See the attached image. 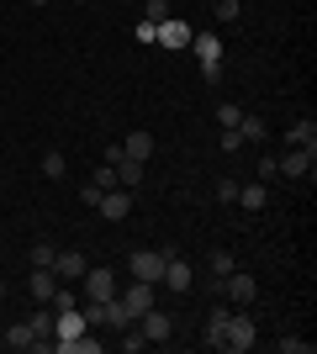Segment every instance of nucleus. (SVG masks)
Instances as JSON below:
<instances>
[{
    "label": "nucleus",
    "instance_id": "obj_22",
    "mask_svg": "<svg viewBox=\"0 0 317 354\" xmlns=\"http://www.w3.org/2000/svg\"><path fill=\"white\" fill-rule=\"evenodd\" d=\"M275 349H280V354H312V339H302V333H280Z\"/></svg>",
    "mask_w": 317,
    "mask_h": 354
},
{
    "label": "nucleus",
    "instance_id": "obj_16",
    "mask_svg": "<svg viewBox=\"0 0 317 354\" xmlns=\"http://www.w3.org/2000/svg\"><path fill=\"white\" fill-rule=\"evenodd\" d=\"M206 270H211V281H222V275H233V270H238V259H233L227 249H211V254H206Z\"/></svg>",
    "mask_w": 317,
    "mask_h": 354
},
{
    "label": "nucleus",
    "instance_id": "obj_3",
    "mask_svg": "<svg viewBox=\"0 0 317 354\" xmlns=\"http://www.w3.org/2000/svg\"><path fill=\"white\" fill-rule=\"evenodd\" d=\"M117 301L127 307V317L137 323V317H143L148 307H159V286H153V281H133L127 291H117Z\"/></svg>",
    "mask_w": 317,
    "mask_h": 354
},
{
    "label": "nucleus",
    "instance_id": "obj_32",
    "mask_svg": "<svg viewBox=\"0 0 317 354\" xmlns=\"http://www.w3.org/2000/svg\"><path fill=\"white\" fill-rule=\"evenodd\" d=\"M27 6H48V0H27Z\"/></svg>",
    "mask_w": 317,
    "mask_h": 354
},
{
    "label": "nucleus",
    "instance_id": "obj_5",
    "mask_svg": "<svg viewBox=\"0 0 317 354\" xmlns=\"http://www.w3.org/2000/svg\"><path fill=\"white\" fill-rule=\"evenodd\" d=\"M191 48H196V59H201V74H206V80H217V74H222V37L196 32V37H191Z\"/></svg>",
    "mask_w": 317,
    "mask_h": 354
},
{
    "label": "nucleus",
    "instance_id": "obj_12",
    "mask_svg": "<svg viewBox=\"0 0 317 354\" xmlns=\"http://www.w3.org/2000/svg\"><path fill=\"white\" fill-rule=\"evenodd\" d=\"M159 286H169V291H191V265H185L180 254H169V259H164V275H159Z\"/></svg>",
    "mask_w": 317,
    "mask_h": 354
},
{
    "label": "nucleus",
    "instance_id": "obj_13",
    "mask_svg": "<svg viewBox=\"0 0 317 354\" xmlns=\"http://www.w3.org/2000/svg\"><path fill=\"white\" fill-rule=\"evenodd\" d=\"M27 291H32V301H37V307H48V301H53V291H59V275H53V270H32Z\"/></svg>",
    "mask_w": 317,
    "mask_h": 354
},
{
    "label": "nucleus",
    "instance_id": "obj_1",
    "mask_svg": "<svg viewBox=\"0 0 317 354\" xmlns=\"http://www.w3.org/2000/svg\"><path fill=\"white\" fill-rule=\"evenodd\" d=\"M254 344H259V328H254V317H249V312H227L222 349H233V354H249Z\"/></svg>",
    "mask_w": 317,
    "mask_h": 354
},
{
    "label": "nucleus",
    "instance_id": "obj_14",
    "mask_svg": "<svg viewBox=\"0 0 317 354\" xmlns=\"http://www.w3.org/2000/svg\"><path fill=\"white\" fill-rule=\"evenodd\" d=\"M53 275H59V281H79V275H85V254L59 249V259H53Z\"/></svg>",
    "mask_w": 317,
    "mask_h": 354
},
{
    "label": "nucleus",
    "instance_id": "obj_4",
    "mask_svg": "<svg viewBox=\"0 0 317 354\" xmlns=\"http://www.w3.org/2000/svg\"><path fill=\"white\" fill-rule=\"evenodd\" d=\"M164 259H169V249H137L133 259H127V270H133V281H153V286H159Z\"/></svg>",
    "mask_w": 317,
    "mask_h": 354
},
{
    "label": "nucleus",
    "instance_id": "obj_8",
    "mask_svg": "<svg viewBox=\"0 0 317 354\" xmlns=\"http://www.w3.org/2000/svg\"><path fill=\"white\" fill-rule=\"evenodd\" d=\"M137 333H143V339H148V344H164L169 333H175V317H169L164 307H148V312H143V317H137Z\"/></svg>",
    "mask_w": 317,
    "mask_h": 354
},
{
    "label": "nucleus",
    "instance_id": "obj_19",
    "mask_svg": "<svg viewBox=\"0 0 317 354\" xmlns=\"http://www.w3.org/2000/svg\"><path fill=\"white\" fill-rule=\"evenodd\" d=\"M286 143L291 148H317V122H296V127L286 133Z\"/></svg>",
    "mask_w": 317,
    "mask_h": 354
},
{
    "label": "nucleus",
    "instance_id": "obj_11",
    "mask_svg": "<svg viewBox=\"0 0 317 354\" xmlns=\"http://www.w3.org/2000/svg\"><path fill=\"white\" fill-rule=\"evenodd\" d=\"M85 328H90V323H85V312H79V307H59V312H53V339H75V333H85Z\"/></svg>",
    "mask_w": 317,
    "mask_h": 354
},
{
    "label": "nucleus",
    "instance_id": "obj_10",
    "mask_svg": "<svg viewBox=\"0 0 317 354\" xmlns=\"http://www.w3.org/2000/svg\"><path fill=\"white\" fill-rule=\"evenodd\" d=\"M191 37H196V32L185 27V21H175V16H164L159 32H153V43H159V48H191Z\"/></svg>",
    "mask_w": 317,
    "mask_h": 354
},
{
    "label": "nucleus",
    "instance_id": "obj_15",
    "mask_svg": "<svg viewBox=\"0 0 317 354\" xmlns=\"http://www.w3.org/2000/svg\"><path fill=\"white\" fill-rule=\"evenodd\" d=\"M122 153H127V159H137V164H148V159H153V133H143V127H137V133H127Z\"/></svg>",
    "mask_w": 317,
    "mask_h": 354
},
{
    "label": "nucleus",
    "instance_id": "obj_33",
    "mask_svg": "<svg viewBox=\"0 0 317 354\" xmlns=\"http://www.w3.org/2000/svg\"><path fill=\"white\" fill-rule=\"evenodd\" d=\"M0 296H6V281H0Z\"/></svg>",
    "mask_w": 317,
    "mask_h": 354
},
{
    "label": "nucleus",
    "instance_id": "obj_27",
    "mask_svg": "<svg viewBox=\"0 0 317 354\" xmlns=\"http://www.w3.org/2000/svg\"><path fill=\"white\" fill-rule=\"evenodd\" d=\"M6 339H11V349H32V344H37V339H32V328H27V323H16L11 333H6Z\"/></svg>",
    "mask_w": 317,
    "mask_h": 354
},
{
    "label": "nucleus",
    "instance_id": "obj_17",
    "mask_svg": "<svg viewBox=\"0 0 317 354\" xmlns=\"http://www.w3.org/2000/svg\"><path fill=\"white\" fill-rule=\"evenodd\" d=\"M117 185H122V191H137V185H143V164H137V159H122L117 164Z\"/></svg>",
    "mask_w": 317,
    "mask_h": 354
},
{
    "label": "nucleus",
    "instance_id": "obj_21",
    "mask_svg": "<svg viewBox=\"0 0 317 354\" xmlns=\"http://www.w3.org/2000/svg\"><path fill=\"white\" fill-rule=\"evenodd\" d=\"M238 207H249V212L265 207V180H254V185H238Z\"/></svg>",
    "mask_w": 317,
    "mask_h": 354
},
{
    "label": "nucleus",
    "instance_id": "obj_24",
    "mask_svg": "<svg viewBox=\"0 0 317 354\" xmlns=\"http://www.w3.org/2000/svg\"><path fill=\"white\" fill-rule=\"evenodd\" d=\"M64 169H69V164H64V153H59V148H48V153H43V175H48V180H64Z\"/></svg>",
    "mask_w": 317,
    "mask_h": 354
},
{
    "label": "nucleus",
    "instance_id": "obj_20",
    "mask_svg": "<svg viewBox=\"0 0 317 354\" xmlns=\"http://www.w3.org/2000/svg\"><path fill=\"white\" fill-rule=\"evenodd\" d=\"M238 138H243V143H265V117H249V111H243Z\"/></svg>",
    "mask_w": 317,
    "mask_h": 354
},
{
    "label": "nucleus",
    "instance_id": "obj_18",
    "mask_svg": "<svg viewBox=\"0 0 317 354\" xmlns=\"http://www.w3.org/2000/svg\"><path fill=\"white\" fill-rule=\"evenodd\" d=\"M222 328H227V307H211L206 312V344L211 349H222Z\"/></svg>",
    "mask_w": 317,
    "mask_h": 354
},
{
    "label": "nucleus",
    "instance_id": "obj_23",
    "mask_svg": "<svg viewBox=\"0 0 317 354\" xmlns=\"http://www.w3.org/2000/svg\"><path fill=\"white\" fill-rule=\"evenodd\" d=\"M32 270H53V259H59V249H53V243H32Z\"/></svg>",
    "mask_w": 317,
    "mask_h": 354
},
{
    "label": "nucleus",
    "instance_id": "obj_9",
    "mask_svg": "<svg viewBox=\"0 0 317 354\" xmlns=\"http://www.w3.org/2000/svg\"><path fill=\"white\" fill-rule=\"evenodd\" d=\"M95 212H101L106 222H122L127 212H133V191H122V185H111V191H101V201H95Z\"/></svg>",
    "mask_w": 317,
    "mask_h": 354
},
{
    "label": "nucleus",
    "instance_id": "obj_2",
    "mask_svg": "<svg viewBox=\"0 0 317 354\" xmlns=\"http://www.w3.org/2000/svg\"><path fill=\"white\" fill-rule=\"evenodd\" d=\"M85 301H111L117 296V270L111 265H85Z\"/></svg>",
    "mask_w": 317,
    "mask_h": 354
},
{
    "label": "nucleus",
    "instance_id": "obj_29",
    "mask_svg": "<svg viewBox=\"0 0 317 354\" xmlns=\"http://www.w3.org/2000/svg\"><path fill=\"white\" fill-rule=\"evenodd\" d=\"M243 148V138H238V127H222V153H238Z\"/></svg>",
    "mask_w": 317,
    "mask_h": 354
},
{
    "label": "nucleus",
    "instance_id": "obj_7",
    "mask_svg": "<svg viewBox=\"0 0 317 354\" xmlns=\"http://www.w3.org/2000/svg\"><path fill=\"white\" fill-rule=\"evenodd\" d=\"M275 169L286 180H312L317 175V148H291L286 159H275Z\"/></svg>",
    "mask_w": 317,
    "mask_h": 354
},
{
    "label": "nucleus",
    "instance_id": "obj_31",
    "mask_svg": "<svg viewBox=\"0 0 317 354\" xmlns=\"http://www.w3.org/2000/svg\"><path fill=\"white\" fill-rule=\"evenodd\" d=\"M217 16H222V21H238V0H217Z\"/></svg>",
    "mask_w": 317,
    "mask_h": 354
},
{
    "label": "nucleus",
    "instance_id": "obj_26",
    "mask_svg": "<svg viewBox=\"0 0 317 354\" xmlns=\"http://www.w3.org/2000/svg\"><path fill=\"white\" fill-rule=\"evenodd\" d=\"M90 185L95 191H111V185H117V164H101V169L90 175Z\"/></svg>",
    "mask_w": 317,
    "mask_h": 354
},
{
    "label": "nucleus",
    "instance_id": "obj_30",
    "mask_svg": "<svg viewBox=\"0 0 317 354\" xmlns=\"http://www.w3.org/2000/svg\"><path fill=\"white\" fill-rule=\"evenodd\" d=\"M217 196H222V201H238V180L222 175V180H217Z\"/></svg>",
    "mask_w": 317,
    "mask_h": 354
},
{
    "label": "nucleus",
    "instance_id": "obj_28",
    "mask_svg": "<svg viewBox=\"0 0 317 354\" xmlns=\"http://www.w3.org/2000/svg\"><path fill=\"white\" fill-rule=\"evenodd\" d=\"M164 16H169V0H148V6H143V21H153V27H159Z\"/></svg>",
    "mask_w": 317,
    "mask_h": 354
},
{
    "label": "nucleus",
    "instance_id": "obj_6",
    "mask_svg": "<svg viewBox=\"0 0 317 354\" xmlns=\"http://www.w3.org/2000/svg\"><path fill=\"white\" fill-rule=\"evenodd\" d=\"M217 286H222V296L233 301V307H249V301L259 296V281L249 275V270H233V275H222Z\"/></svg>",
    "mask_w": 317,
    "mask_h": 354
},
{
    "label": "nucleus",
    "instance_id": "obj_25",
    "mask_svg": "<svg viewBox=\"0 0 317 354\" xmlns=\"http://www.w3.org/2000/svg\"><path fill=\"white\" fill-rule=\"evenodd\" d=\"M238 122H243V106H233V101L217 106V127H238Z\"/></svg>",
    "mask_w": 317,
    "mask_h": 354
}]
</instances>
